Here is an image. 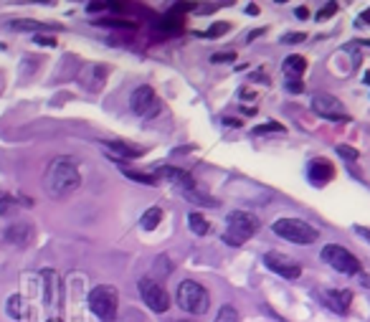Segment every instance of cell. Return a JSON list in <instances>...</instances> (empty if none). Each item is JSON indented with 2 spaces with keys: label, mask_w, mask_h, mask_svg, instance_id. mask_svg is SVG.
<instances>
[{
  "label": "cell",
  "mask_w": 370,
  "mask_h": 322,
  "mask_svg": "<svg viewBox=\"0 0 370 322\" xmlns=\"http://www.w3.org/2000/svg\"><path fill=\"white\" fill-rule=\"evenodd\" d=\"M79 185H82V173L77 160L69 155L54 158L46 170V193L51 198H69L74 190H79Z\"/></svg>",
  "instance_id": "6da1fadb"
},
{
  "label": "cell",
  "mask_w": 370,
  "mask_h": 322,
  "mask_svg": "<svg viewBox=\"0 0 370 322\" xmlns=\"http://www.w3.org/2000/svg\"><path fill=\"white\" fill-rule=\"evenodd\" d=\"M272 229L277 236L286 238V241H292L297 246H309L320 238V231L314 226H309L307 221H302V218H277Z\"/></svg>",
  "instance_id": "3957f363"
},
{
  "label": "cell",
  "mask_w": 370,
  "mask_h": 322,
  "mask_svg": "<svg viewBox=\"0 0 370 322\" xmlns=\"http://www.w3.org/2000/svg\"><path fill=\"white\" fill-rule=\"evenodd\" d=\"M337 155H340V158H345L348 162H355L357 158H360L355 147H350V145H337Z\"/></svg>",
  "instance_id": "f1b7e54d"
},
{
  "label": "cell",
  "mask_w": 370,
  "mask_h": 322,
  "mask_svg": "<svg viewBox=\"0 0 370 322\" xmlns=\"http://www.w3.org/2000/svg\"><path fill=\"white\" fill-rule=\"evenodd\" d=\"M307 178L312 181V185L322 188V185H327L332 178H335V165L325 158H312L307 165Z\"/></svg>",
  "instance_id": "5bb4252c"
},
{
  "label": "cell",
  "mask_w": 370,
  "mask_h": 322,
  "mask_svg": "<svg viewBox=\"0 0 370 322\" xmlns=\"http://www.w3.org/2000/svg\"><path fill=\"white\" fill-rule=\"evenodd\" d=\"M360 23H370V10H363V13H360Z\"/></svg>",
  "instance_id": "f35d334b"
},
{
  "label": "cell",
  "mask_w": 370,
  "mask_h": 322,
  "mask_svg": "<svg viewBox=\"0 0 370 322\" xmlns=\"http://www.w3.org/2000/svg\"><path fill=\"white\" fill-rule=\"evenodd\" d=\"M269 132H284V125H279V122H266V125H259L252 130L254 137H259V135H269Z\"/></svg>",
  "instance_id": "484cf974"
},
{
  "label": "cell",
  "mask_w": 370,
  "mask_h": 322,
  "mask_svg": "<svg viewBox=\"0 0 370 322\" xmlns=\"http://www.w3.org/2000/svg\"><path fill=\"white\" fill-rule=\"evenodd\" d=\"M322 305L330 309V312H335V315H348L350 305H353V292L350 289H327V292H322Z\"/></svg>",
  "instance_id": "7c38bea8"
},
{
  "label": "cell",
  "mask_w": 370,
  "mask_h": 322,
  "mask_svg": "<svg viewBox=\"0 0 370 322\" xmlns=\"http://www.w3.org/2000/svg\"><path fill=\"white\" fill-rule=\"evenodd\" d=\"M33 43H38V46H56V38H43V36H33Z\"/></svg>",
  "instance_id": "d590c367"
},
{
  "label": "cell",
  "mask_w": 370,
  "mask_h": 322,
  "mask_svg": "<svg viewBox=\"0 0 370 322\" xmlns=\"http://www.w3.org/2000/svg\"><path fill=\"white\" fill-rule=\"evenodd\" d=\"M175 300H178L180 309H185L190 315H206L210 307V297H208V292H206V287L193 279H185L178 284Z\"/></svg>",
  "instance_id": "277c9868"
},
{
  "label": "cell",
  "mask_w": 370,
  "mask_h": 322,
  "mask_svg": "<svg viewBox=\"0 0 370 322\" xmlns=\"http://www.w3.org/2000/svg\"><path fill=\"white\" fill-rule=\"evenodd\" d=\"M130 109L142 119H153L162 112V102L153 86L142 84L132 91V97H130Z\"/></svg>",
  "instance_id": "52a82bcc"
},
{
  "label": "cell",
  "mask_w": 370,
  "mask_h": 322,
  "mask_svg": "<svg viewBox=\"0 0 370 322\" xmlns=\"http://www.w3.org/2000/svg\"><path fill=\"white\" fill-rule=\"evenodd\" d=\"M13 31H29V33H41V31H61L59 23H41V21H29V18H18V21L8 23Z\"/></svg>",
  "instance_id": "e0dca14e"
},
{
  "label": "cell",
  "mask_w": 370,
  "mask_h": 322,
  "mask_svg": "<svg viewBox=\"0 0 370 322\" xmlns=\"http://www.w3.org/2000/svg\"><path fill=\"white\" fill-rule=\"evenodd\" d=\"M122 176L125 178H130V181H134V183H142V185H157V178L155 176H147V173H137V170H132V168H125V165H122Z\"/></svg>",
  "instance_id": "cb8c5ba5"
},
{
  "label": "cell",
  "mask_w": 370,
  "mask_h": 322,
  "mask_svg": "<svg viewBox=\"0 0 370 322\" xmlns=\"http://www.w3.org/2000/svg\"><path fill=\"white\" fill-rule=\"evenodd\" d=\"M286 91H292V94H302V91H305L302 79H286Z\"/></svg>",
  "instance_id": "1f68e13d"
},
{
  "label": "cell",
  "mask_w": 370,
  "mask_h": 322,
  "mask_svg": "<svg viewBox=\"0 0 370 322\" xmlns=\"http://www.w3.org/2000/svg\"><path fill=\"white\" fill-rule=\"evenodd\" d=\"M155 269H157V272H165V274L173 272V266H170L168 256H157V261H155Z\"/></svg>",
  "instance_id": "836d02e7"
},
{
  "label": "cell",
  "mask_w": 370,
  "mask_h": 322,
  "mask_svg": "<svg viewBox=\"0 0 370 322\" xmlns=\"http://www.w3.org/2000/svg\"><path fill=\"white\" fill-rule=\"evenodd\" d=\"M155 178H165V181H170L180 193H188V190L198 188L190 173H185V170H180V168H173V165H162V168H157L155 170Z\"/></svg>",
  "instance_id": "4fadbf2b"
},
{
  "label": "cell",
  "mask_w": 370,
  "mask_h": 322,
  "mask_svg": "<svg viewBox=\"0 0 370 322\" xmlns=\"http://www.w3.org/2000/svg\"><path fill=\"white\" fill-rule=\"evenodd\" d=\"M241 317H238V309L231 307V305H226V307H221V312H218L216 322H238Z\"/></svg>",
  "instance_id": "4316f807"
},
{
  "label": "cell",
  "mask_w": 370,
  "mask_h": 322,
  "mask_svg": "<svg viewBox=\"0 0 370 322\" xmlns=\"http://www.w3.org/2000/svg\"><path fill=\"white\" fill-rule=\"evenodd\" d=\"M188 226H190V231L196 233V236H206V233L210 231V224L206 221V216H203V213H198V210L188 213Z\"/></svg>",
  "instance_id": "ffe728a7"
},
{
  "label": "cell",
  "mask_w": 370,
  "mask_h": 322,
  "mask_svg": "<svg viewBox=\"0 0 370 322\" xmlns=\"http://www.w3.org/2000/svg\"><path fill=\"white\" fill-rule=\"evenodd\" d=\"M162 221V210L157 208V206H153V208H147L145 213H142L140 218V226L145 229V231H153V229H157Z\"/></svg>",
  "instance_id": "44dd1931"
},
{
  "label": "cell",
  "mask_w": 370,
  "mask_h": 322,
  "mask_svg": "<svg viewBox=\"0 0 370 322\" xmlns=\"http://www.w3.org/2000/svg\"><path fill=\"white\" fill-rule=\"evenodd\" d=\"M97 26H102V29H119V31H134L137 29V23L127 21V18H99Z\"/></svg>",
  "instance_id": "603a6c76"
},
{
  "label": "cell",
  "mask_w": 370,
  "mask_h": 322,
  "mask_svg": "<svg viewBox=\"0 0 370 322\" xmlns=\"http://www.w3.org/2000/svg\"><path fill=\"white\" fill-rule=\"evenodd\" d=\"M89 307L91 312L102 322H114L117 320V307H119V294L112 284H97L89 292Z\"/></svg>",
  "instance_id": "5b68a950"
},
{
  "label": "cell",
  "mask_w": 370,
  "mask_h": 322,
  "mask_svg": "<svg viewBox=\"0 0 370 322\" xmlns=\"http://www.w3.org/2000/svg\"><path fill=\"white\" fill-rule=\"evenodd\" d=\"M21 294H13L10 300H8V315L13 317V320H18L21 317Z\"/></svg>",
  "instance_id": "83f0119b"
},
{
  "label": "cell",
  "mask_w": 370,
  "mask_h": 322,
  "mask_svg": "<svg viewBox=\"0 0 370 322\" xmlns=\"http://www.w3.org/2000/svg\"><path fill=\"white\" fill-rule=\"evenodd\" d=\"M102 147L107 150V155L112 158L114 162H127V160H137L142 155L140 147H132L127 145V142H119V140H109V142H102Z\"/></svg>",
  "instance_id": "9a60e30c"
},
{
  "label": "cell",
  "mask_w": 370,
  "mask_h": 322,
  "mask_svg": "<svg viewBox=\"0 0 370 322\" xmlns=\"http://www.w3.org/2000/svg\"><path fill=\"white\" fill-rule=\"evenodd\" d=\"M157 29L165 31V33H180L183 31V18L180 15H175V13H165L157 18Z\"/></svg>",
  "instance_id": "d6986e66"
},
{
  "label": "cell",
  "mask_w": 370,
  "mask_h": 322,
  "mask_svg": "<svg viewBox=\"0 0 370 322\" xmlns=\"http://www.w3.org/2000/svg\"><path fill=\"white\" fill-rule=\"evenodd\" d=\"M249 79H252V82H256V84H266V86L272 84V82H269V74H264V71H254Z\"/></svg>",
  "instance_id": "e575fe53"
},
{
  "label": "cell",
  "mask_w": 370,
  "mask_h": 322,
  "mask_svg": "<svg viewBox=\"0 0 370 322\" xmlns=\"http://www.w3.org/2000/svg\"><path fill=\"white\" fill-rule=\"evenodd\" d=\"M259 218L254 213H246V210H233L229 213V224H226L224 231V244L229 246H244L254 233L259 231Z\"/></svg>",
  "instance_id": "7a4b0ae2"
},
{
  "label": "cell",
  "mask_w": 370,
  "mask_h": 322,
  "mask_svg": "<svg viewBox=\"0 0 370 322\" xmlns=\"http://www.w3.org/2000/svg\"><path fill=\"white\" fill-rule=\"evenodd\" d=\"M137 289H140L142 300H145V305L153 309V312L162 315V312H168L170 309V294L157 279H153V277H142V279L137 282Z\"/></svg>",
  "instance_id": "ba28073f"
},
{
  "label": "cell",
  "mask_w": 370,
  "mask_h": 322,
  "mask_svg": "<svg viewBox=\"0 0 370 322\" xmlns=\"http://www.w3.org/2000/svg\"><path fill=\"white\" fill-rule=\"evenodd\" d=\"M41 297L49 309H59V305H61V279L54 269L41 272Z\"/></svg>",
  "instance_id": "8fae6325"
},
{
  "label": "cell",
  "mask_w": 370,
  "mask_h": 322,
  "mask_svg": "<svg viewBox=\"0 0 370 322\" xmlns=\"http://www.w3.org/2000/svg\"><path fill=\"white\" fill-rule=\"evenodd\" d=\"M231 31V26L226 21H218V23H213L206 33H203V38H221V36H226Z\"/></svg>",
  "instance_id": "d4e9b609"
},
{
  "label": "cell",
  "mask_w": 370,
  "mask_h": 322,
  "mask_svg": "<svg viewBox=\"0 0 370 322\" xmlns=\"http://www.w3.org/2000/svg\"><path fill=\"white\" fill-rule=\"evenodd\" d=\"M31 236H33V229H31L29 221H15L13 226H8L6 229L8 244H13V246H26L31 241Z\"/></svg>",
  "instance_id": "2e32d148"
},
{
  "label": "cell",
  "mask_w": 370,
  "mask_h": 322,
  "mask_svg": "<svg viewBox=\"0 0 370 322\" xmlns=\"http://www.w3.org/2000/svg\"><path fill=\"white\" fill-rule=\"evenodd\" d=\"M183 196H185V201H190V204H196V206H210V208H216L218 206L216 198H210L208 193H203V190H198V188L188 190V193H183Z\"/></svg>",
  "instance_id": "7402d4cb"
},
{
  "label": "cell",
  "mask_w": 370,
  "mask_h": 322,
  "mask_svg": "<svg viewBox=\"0 0 370 322\" xmlns=\"http://www.w3.org/2000/svg\"><path fill=\"white\" fill-rule=\"evenodd\" d=\"M282 71L286 74V79H302V74L307 71V59L300 54H292L282 61Z\"/></svg>",
  "instance_id": "ac0fdd59"
},
{
  "label": "cell",
  "mask_w": 370,
  "mask_h": 322,
  "mask_svg": "<svg viewBox=\"0 0 370 322\" xmlns=\"http://www.w3.org/2000/svg\"><path fill=\"white\" fill-rule=\"evenodd\" d=\"M246 13H249V15H256V13H259V8L252 3V6H246Z\"/></svg>",
  "instance_id": "ab89813d"
},
{
  "label": "cell",
  "mask_w": 370,
  "mask_h": 322,
  "mask_svg": "<svg viewBox=\"0 0 370 322\" xmlns=\"http://www.w3.org/2000/svg\"><path fill=\"white\" fill-rule=\"evenodd\" d=\"M360 284H363V287H370V277H368V274H363V279H360Z\"/></svg>",
  "instance_id": "60d3db41"
},
{
  "label": "cell",
  "mask_w": 370,
  "mask_h": 322,
  "mask_svg": "<svg viewBox=\"0 0 370 322\" xmlns=\"http://www.w3.org/2000/svg\"><path fill=\"white\" fill-rule=\"evenodd\" d=\"M294 15H297L300 21H307V18H309V8H297V10H294Z\"/></svg>",
  "instance_id": "8d00e7d4"
},
{
  "label": "cell",
  "mask_w": 370,
  "mask_h": 322,
  "mask_svg": "<svg viewBox=\"0 0 370 322\" xmlns=\"http://www.w3.org/2000/svg\"><path fill=\"white\" fill-rule=\"evenodd\" d=\"M312 112L322 119H330V122H350L348 109L342 107V102L332 94H317L312 99Z\"/></svg>",
  "instance_id": "9c48e42d"
},
{
  "label": "cell",
  "mask_w": 370,
  "mask_h": 322,
  "mask_svg": "<svg viewBox=\"0 0 370 322\" xmlns=\"http://www.w3.org/2000/svg\"><path fill=\"white\" fill-rule=\"evenodd\" d=\"M365 84H370V74H365Z\"/></svg>",
  "instance_id": "7bdbcfd3"
},
{
  "label": "cell",
  "mask_w": 370,
  "mask_h": 322,
  "mask_svg": "<svg viewBox=\"0 0 370 322\" xmlns=\"http://www.w3.org/2000/svg\"><path fill=\"white\" fill-rule=\"evenodd\" d=\"M320 256H322V261L332 266L335 272L348 274V277H355V274H360V259H357V256L350 252V249H345V246L327 244L325 249H322Z\"/></svg>",
  "instance_id": "8992f818"
},
{
  "label": "cell",
  "mask_w": 370,
  "mask_h": 322,
  "mask_svg": "<svg viewBox=\"0 0 370 322\" xmlns=\"http://www.w3.org/2000/svg\"><path fill=\"white\" fill-rule=\"evenodd\" d=\"M307 41V33H302V31H297V33H286L284 38H282V43H302Z\"/></svg>",
  "instance_id": "d6a6232c"
},
{
  "label": "cell",
  "mask_w": 370,
  "mask_h": 322,
  "mask_svg": "<svg viewBox=\"0 0 370 322\" xmlns=\"http://www.w3.org/2000/svg\"><path fill=\"white\" fill-rule=\"evenodd\" d=\"M46 322H63V320H61V317H56V315H54V317H51V320H46Z\"/></svg>",
  "instance_id": "b9f144b4"
},
{
  "label": "cell",
  "mask_w": 370,
  "mask_h": 322,
  "mask_svg": "<svg viewBox=\"0 0 370 322\" xmlns=\"http://www.w3.org/2000/svg\"><path fill=\"white\" fill-rule=\"evenodd\" d=\"M178 322H183V320H178Z\"/></svg>",
  "instance_id": "ee69618b"
},
{
  "label": "cell",
  "mask_w": 370,
  "mask_h": 322,
  "mask_svg": "<svg viewBox=\"0 0 370 322\" xmlns=\"http://www.w3.org/2000/svg\"><path fill=\"white\" fill-rule=\"evenodd\" d=\"M335 13H337V3H327V6L317 13V21H327V18H332Z\"/></svg>",
  "instance_id": "4dcf8cb0"
},
{
  "label": "cell",
  "mask_w": 370,
  "mask_h": 322,
  "mask_svg": "<svg viewBox=\"0 0 370 322\" xmlns=\"http://www.w3.org/2000/svg\"><path fill=\"white\" fill-rule=\"evenodd\" d=\"M264 264H266V269H272L274 274H279L282 279L294 282V279H300L302 277V266L294 264L289 256H284V254H279V252H266L264 254Z\"/></svg>",
  "instance_id": "30bf717a"
},
{
  "label": "cell",
  "mask_w": 370,
  "mask_h": 322,
  "mask_svg": "<svg viewBox=\"0 0 370 322\" xmlns=\"http://www.w3.org/2000/svg\"><path fill=\"white\" fill-rule=\"evenodd\" d=\"M224 125H229V127H241L244 122H241V119H229V117H224Z\"/></svg>",
  "instance_id": "74e56055"
},
{
  "label": "cell",
  "mask_w": 370,
  "mask_h": 322,
  "mask_svg": "<svg viewBox=\"0 0 370 322\" xmlns=\"http://www.w3.org/2000/svg\"><path fill=\"white\" fill-rule=\"evenodd\" d=\"M210 61L213 63H233L236 61V54H233V51H221V54H213V56H210Z\"/></svg>",
  "instance_id": "f546056e"
}]
</instances>
